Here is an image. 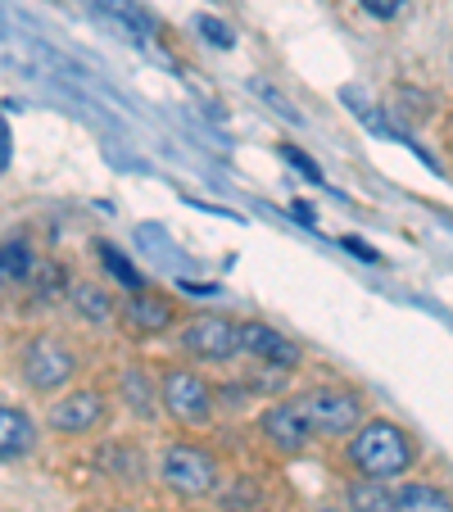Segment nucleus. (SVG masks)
Wrapping results in <instances>:
<instances>
[{
    "mask_svg": "<svg viewBox=\"0 0 453 512\" xmlns=\"http://www.w3.org/2000/svg\"><path fill=\"white\" fill-rule=\"evenodd\" d=\"M73 304H78V313H82V318H91V322H105L109 318V295H105V290H96V286H78V290H73Z\"/></svg>",
    "mask_w": 453,
    "mask_h": 512,
    "instance_id": "15",
    "label": "nucleus"
},
{
    "mask_svg": "<svg viewBox=\"0 0 453 512\" xmlns=\"http://www.w3.org/2000/svg\"><path fill=\"white\" fill-rule=\"evenodd\" d=\"M164 408L173 417H182V422H204V417H209V408H213L209 381H204L200 372H186V368L168 372V377H164Z\"/></svg>",
    "mask_w": 453,
    "mask_h": 512,
    "instance_id": "4",
    "label": "nucleus"
},
{
    "mask_svg": "<svg viewBox=\"0 0 453 512\" xmlns=\"http://www.w3.org/2000/svg\"><path fill=\"white\" fill-rule=\"evenodd\" d=\"M358 5H363L367 14H376V19H395V14L404 10L408 0H358Z\"/></svg>",
    "mask_w": 453,
    "mask_h": 512,
    "instance_id": "22",
    "label": "nucleus"
},
{
    "mask_svg": "<svg viewBox=\"0 0 453 512\" xmlns=\"http://www.w3.org/2000/svg\"><path fill=\"white\" fill-rule=\"evenodd\" d=\"M123 395H132V408L136 413H155V404H150V390H145V381H141V372H127L123 377Z\"/></svg>",
    "mask_w": 453,
    "mask_h": 512,
    "instance_id": "20",
    "label": "nucleus"
},
{
    "mask_svg": "<svg viewBox=\"0 0 453 512\" xmlns=\"http://www.w3.org/2000/svg\"><path fill=\"white\" fill-rule=\"evenodd\" d=\"M164 481L177 494H213L218 490V458L200 445H173L164 454Z\"/></svg>",
    "mask_w": 453,
    "mask_h": 512,
    "instance_id": "2",
    "label": "nucleus"
},
{
    "mask_svg": "<svg viewBox=\"0 0 453 512\" xmlns=\"http://www.w3.org/2000/svg\"><path fill=\"white\" fill-rule=\"evenodd\" d=\"M236 512H250V508H236Z\"/></svg>",
    "mask_w": 453,
    "mask_h": 512,
    "instance_id": "25",
    "label": "nucleus"
},
{
    "mask_svg": "<svg viewBox=\"0 0 453 512\" xmlns=\"http://www.w3.org/2000/svg\"><path fill=\"white\" fill-rule=\"evenodd\" d=\"M304 417H309L313 431H327V435H345L358 426V399L345 395V390H313V395L299 399Z\"/></svg>",
    "mask_w": 453,
    "mask_h": 512,
    "instance_id": "5",
    "label": "nucleus"
},
{
    "mask_svg": "<svg viewBox=\"0 0 453 512\" xmlns=\"http://www.w3.org/2000/svg\"><path fill=\"white\" fill-rule=\"evenodd\" d=\"M28 277H32V286H37V295H46V300L55 295L59 286H64V272H59L55 263H32Z\"/></svg>",
    "mask_w": 453,
    "mask_h": 512,
    "instance_id": "18",
    "label": "nucleus"
},
{
    "mask_svg": "<svg viewBox=\"0 0 453 512\" xmlns=\"http://www.w3.org/2000/svg\"><path fill=\"white\" fill-rule=\"evenodd\" d=\"M195 28H200L204 37H209L218 50H232V46H236L232 28H227V23H222V19H213V14H200V19H195Z\"/></svg>",
    "mask_w": 453,
    "mask_h": 512,
    "instance_id": "19",
    "label": "nucleus"
},
{
    "mask_svg": "<svg viewBox=\"0 0 453 512\" xmlns=\"http://www.w3.org/2000/svg\"><path fill=\"white\" fill-rule=\"evenodd\" d=\"M182 345L200 358H232L236 349H241V327L209 313V318H195L191 327L182 331Z\"/></svg>",
    "mask_w": 453,
    "mask_h": 512,
    "instance_id": "6",
    "label": "nucleus"
},
{
    "mask_svg": "<svg viewBox=\"0 0 453 512\" xmlns=\"http://www.w3.org/2000/svg\"><path fill=\"white\" fill-rule=\"evenodd\" d=\"M5 159H10V136H5V123H0V168H5Z\"/></svg>",
    "mask_w": 453,
    "mask_h": 512,
    "instance_id": "24",
    "label": "nucleus"
},
{
    "mask_svg": "<svg viewBox=\"0 0 453 512\" xmlns=\"http://www.w3.org/2000/svg\"><path fill=\"white\" fill-rule=\"evenodd\" d=\"M73 372H78L73 354L64 345H55V340H32L23 349V377H28L32 390H59Z\"/></svg>",
    "mask_w": 453,
    "mask_h": 512,
    "instance_id": "3",
    "label": "nucleus"
},
{
    "mask_svg": "<svg viewBox=\"0 0 453 512\" xmlns=\"http://www.w3.org/2000/svg\"><path fill=\"white\" fill-rule=\"evenodd\" d=\"M32 440H37V426L23 408L0 404V458H14V454H28Z\"/></svg>",
    "mask_w": 453,
    "mask_h": 512,
    "instance_id": "10",
    "label": "nucleus"
},
{
    "mask_svg": "<svg viewBox=\"0 0 453 512\" xmlns=\"http://www.w3.org/2000/svg\"><path fill=\"white\" fill-rule=\"evenodd\" d=\"M100 417H105V399L96 390H78V395H68L64 404L50 408V426L55 431H91Z\"/></svg>",
    "mask_w": 453,
    "mask_h": 512,
    "instance_id": "9",
    "label": "nucleus"
},
{
    "mask_svg": "<svg viewBox=\"0 0 453 512\" xmlns=\"http://www.w3.org/2000/svg\"><path fill=\"white\" fill-rule=\"evenodd\" d=\"M32 263H37V259H32V250H28V245H5V250H0V277H28V272H32Z\"/></svg>",
    "mask_w": 453,
    "mask_h": 512,
    "instance_id": "16",
    "label": "nucleus"
},
{
    "mask_svg": "<svg viewBox=\"0 0 453 512\" xmlns=\"http://www.w3.org/2000/svg\"><path fill=\"white\" fill-rule=\"evenodd\" d=\"M127 322H132L136 331H164L168 322H173V309L164 304V295H145V290H136L132 300H127Z\"/></svg>",
    "mask_w": 453,
    "mask_h": 512,
    "instance_id": "12",
    "label": "nucleus"
},
{
    "mask_svg": "<svg viewBox=\"0 0 453 512\" xmlns=\"http://www.w3.org/2000/svg\"><path fill=\"white\" fill-rule=\"evenodd\" d=\"M241 349H250V354H259L263 363H272V368L290 372L299 363V345H290L281 331H272L268 322H245L241 327Z\"/></svg>",
    "mask_w": 453,
    "mask_h": 512,
    "instance_id": "7",
    "label": "nucleus"
},
{
    "mask_svg": "<svg viewBox=\"0 0 453 512\" xmlns=\"http://www.w3.org/2000/svg\"><path fill=\"white\" fill-rule=\"evenodd\" d=\"M263 431H268V440H277L281 449L295 454V449L309 445L313 426H309V417H304V408H299V399H290V404H277L263 413Z\"/></svg>",
    "mask_w": 453,
    "mask_h": 512,
    "instance_id": "8",
    "label": "nucleus"
},
{
    "mask_svg": "<svg viewBox=\"0 0 453 512\" xmlns=\"http://www.w3.org/2000/svg\"><path fill=\"white\" fill-rule=\"evenodd\" d=\"M281 159H286V164H295L299 173L309 177V182H322V173H318V164H313L309 155H304V150H299V145H281Z\"/></svg>",
    "mask_w": 453,
    "mask_h": 512,
    "instance_id": "21",
    "label": "nucleus"
},
{
    "mask_svg": "<svg viewBox=\"0 0 453 512\" xmlns=\"http://www.w3.org/2000/svg\"><path fill=\"white\" fill-rule=\"evenodd\" d=\"M349 508L354 512H395V494L386 490V481H363L349 490Z\"/></svg>",
    "mask_w": 453,
    "mask_h": 512,
    "instance_id": "14",
    "label": "nucleus"
},
{
    "mask_svg": "<svg viewBox=\"0 0 453 512\" xmlns=\"http://www.w3.org/2000/svg\"><path fill=\"white\" fill-rule=\"evenodd\" d=\"M345 250H354V254H358V259H363V263H376V259H381V254H376V250H372V245H367V241H358V236H345Z\"/></svg>",
    "mask_w": 453,
    "mask_h": 512,
    "instance_id": "23",
    "label": "nucleus"
},
{
    "mask_svg": "<svg viewBox=\"0 0 453 512\" xmlns=\"http://www.w3.org/2000/svg\"><path fill=\"white\" fill-rule=\"evenodd\" d=\"M100 254H105V268H109V272H114V277H118V281H123V286L141 290V272H136V268H132V263H127V259H123V254H118V250H114V245H100Z\"/></svg>",
    "mask_w": 453,
    "mask_h": 512,
    "instance_id": "17",
    "label": "nucleus"
},
{
    "mask_svg": "<svg viewBox=\"0 0 453 512\" xmlns=\"http://www.w3.org/2000/svg\"><path fill=\"white\" fill-rule=\"evenodd\" d=\"M349 463L367 476V481H386L413 467V440L399 431L395 422H367L363 431L349 440Z\"/></svg>",
    "mask_w": 453,
    "mask_h": 512,
    "instance_id": "1",
    "label": "nucleus"
},
{
    "mask_svg": "<svg viewBox=\"0 0 453 512\" xmlns=\"http://www.w3.org/2000/svg\"><path fill=\"white\" fill-rule=\"evenodd\" d=\"M395 512H453V499L435 485H404L395 494Z\"/></svg>",
    "mask_w": 453,
    "mask_h": 512,
    "instance_id": "13",
    "label": "nucleus"
},
{
    "mask_svg": "<svg viewBox=\"0 0 453 512\" xmlns=\"http://www.w3.org/2000/svg\"><path fill=\"white\" fill-rule=\"evenodd\" d=\"M96 10L105 14V19H114L118 28L132 32V41H150V37H155V19H150L141 5H132V0H96Z\"/></svg>",
    "mask_w": 453,
    "mask_h": 512,
    "instance_id": "11",
    "label": "nucleus"
}]
</instances>
